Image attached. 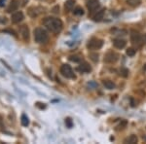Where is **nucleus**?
<instances>
[{"label": "nucleus", "mask_w": 146, "mask_h": 144, "mask_svg": "<svg viewBox=\"0 0 146 144\" xmlns=\"http://www.w3.org/2000/svg\"><path fill=\"white\" fill-rule=\"evenodd\" d=\"M90 58H91V60H94L95 62H96V61L98 60V54H90Z\"/></svg>", "instance_id": "obj_23"}, {"label": "nucleus", "mask_w": 146, "mask_h": 144, "mask_svg": "<svg viewBox=\"0 0 146 144\" xmlns=\"http://www.w3.org/2000/svg\"><path fill=\"white\" fill-rule=\"evenodd\" d=\"M119 60V55L114 51H109L105 54L104 61L106 63H115Z\"/></svg>", "instance_id": "obj_6"}, {"label": "nucleus", "mask_w": 146, "mask_h": 144, "mask_svg": "<svg viewBox=\"0 0 146 144\" xmlns=\"http://www.w3.org/2000/svg\"><path fill=\"white\" fill-rule=\"evenodd\" d=\"M120 74H121L123 77H128L129 70L127 69V68H125V67H122L121 69H120Z\"/></svg>", "instance_id": "obj_21"}, {"label": "nucleus", "mask_w": 146, "mask_h": 144, "mask_svg": "<svg viewBox=\"0 0 146 144\" xmlns=\"http://www.w3.org/2000/svg\"><path fill=\"white\" fill-rule=\"evenodd\" d=\"M77 70L81 73H88L92 71V67L88 62H81L79 66L77 67Z\"/></svg>", "instance_id": "obj_10"}, {"label": "nucleus", "mask_w": 146, "mask_h": 144, "mask_svg": "<svg viewBox=\"0 0 146 144\" xmlns=\"http://www.w3.org/2000/svg\"><path fill=\"white\" fill-rule=\"evenodd\" d=\"M127 3L131 7H137L141 3V0H127Z\"/></svg>", "instance_id": "obj_18"}, {"label": "nucleus", "mask_w": 146, "mask_h": 144, "mask_svg": "<svg viewBox=\"0 0 146 144\" xmlns=\"http://www.w3.org/2000/svg\"><path fill=\"white\" fill-rule=\"evenodd\" d=\"M126 54L129 56H133L136 54V50H135V48H129V49H127Z\"/></svg>", "instance_id": "obj_19"}, {"label": "nucleus", "mask_w": 146, "mask_h": 144, "mask_svg": "<svg viewBox=\"0 0 146 144\" xmlns=\"http://www.w3.org/2000/svg\"><path fill=\"white\" fill-rule=\"evenodd\" d=\"M43 25L53 33H58L62 29L63 23L62 20L54 17H47L43 20Z\"/></svg>", "instance_id": "obj_1"}, {"label": "nucleus", "mask_w": 146, "mask_h": 144, "mask_svg": "<svg viewBox=\"0 0 146 144\" xmlns=\"http://www.w3.org/2000/svg\"><path fill=\"white\" fill-rule=\"evenodd\" d=\"M143 41L146 43V34H144V36H143Z\"/></svg>", "instance_id": "obj_30"}, {"label": "nucleus", "mask_w": 146, "mask_h": 144, "mask_svg": "<svg viewBox=\"0 0 146 144\" xmlns=\"http://www.w3.org/2000/svg\"><path fill=\"white\" fill-rule=\"evenodd\" d=\"M74 14L78 16H83L84 15L83 8H82V7H76V8L74 9Z\"/></svg>", "instance_id": "obj_20"}, {"label": "nucleus", "mask_w": 146, "mask_h": 144, "mask_svg": "<svg viewBox=\"0 0 146 144\" xmlns=\"http://www.w3.org/2000/svg\"><path fill=\"white\" fill-rule=\"evenodd\" d=\"M137 141H138L137 136L135 135V134H133V135L129 136L128 138L125 139L124 142L125 143H129V144H135V143H137Z\"/></svg>", "instance_id": "obj_15"}, {"label": "nucleus", "mask_w": 146, "mask_h": 144, "mask_svg": "<svg viewBox=\"0 0 146 144\" xmlns=\"http://www.w3.org/2000/svg\"><path fill=\"white\" fill-rule=\"evenodd\" d=\"M2 31H3V32H9V33H11L12 35H14L15 37H18L17 36V33H16V32L14 31L13 29H5V30H2Z\"/></svg>", "instance_id": "obj_26"}, {"label": "nucleus", "mask_w": 146, "mask_h": 144, "mask_svg": "<svg viewBox=\"0 0 146 144\" xmlns=\"http://www.w3.org/2000/svg\"><path fill=\"white\" fill-rule=\"evenodd\" d=\"M36 107H38L39 109H45L46 108V105H45V103H41V102H37L36 104Z\"/></svg>", "instance_id": "obj_25"}, {"label": "nucleus", "mask_w": 146, "mask_h": 144, "mask_svg": "<svg viewBox=\"0 0 146 144\" xmlns=\"http://www.w3.org/2000/svg\"><path fill=\"white\" fill-rule=\"evenodd\" d=\"M74 4H75V0H67L64 4V9H65V12H70L72 11L73 7H74Z\"/></svg>", "instance_id": "obj_14"}, {"label": "nucleus", "mask_w": 146, "mask_h": 144, "mask_svg": "<svg viewBox=\"0 0 146 144\" xmlns=\"http://www.w3.org/2000/svg\"><path fill=\"white\" fill-rule=\"evenodd\" d=\"M11 20H12V23H19L20 22H22L23 20V12L17 11V12H15V13H13L11 16Z\"/></svg>", "instance_id": "obj_9"}, {"label": "nucleus", "mask_w": 146, "mask_h": 144, "mask_svg": "<svg viewBox=\"0 0 146 144\" xmlns=\"http://www.w3.org/2000/svg\"><path fill=\"white\" fill-rule=\"evenodd\" d=\"M20 33H21L22 38L25 40V42L29 41V36H30L29 35V28H28L27 25H23L20 27Z\"/></svg>", "instance_id": "obj_7"}, {"label": "nucleus", "mask_w": 146, "mask_h": 144, "mask_svg": "<svg viewBox=\"0 0 146 144\" xmlns=\"http://www.w3.org/2000/svg\"><path fill=\"white\" fill-rule=\"evenodd\" d=\"M69 60L74 61V62H79L80 58H78L77 56H69Z\"/></svg>", "instance_id": "obj_24"}, {"label": "nucleus", "mask_w": 146, "mask_h": 144, "mask_svg": "<svg viewBox=\"0 0 146 144\" xmlns=\"http://www.w3.org/2000/svg\"><path fill=\"white\" fill-rule=\"evenodd\" d=\"M6 4V0H0V7H4Z\"/></svg>", "instance_id": "obj_27"}, {"label": "nucleus", "mask_w": 146, "mask_h": 144, "mask_svg": "<svg viewBox=\"0 0 146 144\" xmlns=\"http://www.w3.org/2000/svg\"><path fill=\"white\" fill-rule=\"evenodd\" d=\"M65 125H66L67 127H72V126H73L72 120L70 119V118H66V119H65Z\"/></svg>", "instance_id": "obj_22"}, {"label": "nucleus", "mask_w": 146, "mask_h": 144, "mask_svg": "<svg viewBox=\"0 0 146 144\" xmlns=\"http://www.w3.org/2000/svg\"><path fill=\"white\" fill-rule=\"evenodd\" d=\"M127 42L123 39H115L113 40V45H114L115 48L117 49H123L126 47Z\"/></svg>", "instance_id": "obj_12"}, {"label": "nucleus", "mask_w": 146, "mask_h": 144, "mask_svg": "<svg viewBox=\"0 0 146 144\" xmlns=\"http://www.w3.org/2000/svg\"><path fill=\"white\" fill-rule=\"evenodd\" d=\"M87 7L90 13H93L94 11H96V9L100 7V1L98 0H88L87 2Z\"/></svg>", "instance_id": "obj_8"}, {"label": "nucleus", "mask_w": 146, "mask_h": 144, "mask_svg": "<svg viewBox=\"0 0 146 144\" xmlns=\"http://www.w3.org/2000/svg\"><path fill=\"white\" fill-rule=\"evenodd\" d=\"M60 73L67 79H76V75L69 64H62L60 67Z\"/></svg>", "instance_id": "obj_3"}, {"label": "nucleus", "mask_w": 146, "mask_h": 144, "mask_svg": "<svg viewBox=\"0 0 146 144\" xmlns=\"http://www.w3.org/2000/svg\"><path fill=\"white\" fill-rule=\"evenodd\" d=\"M104 13H105L104 9H101L100 11H98V13L94 16V18H93L94 21H95V22H100V21L103 19V17H104Z\"/></svg>", "instance_id": "obj_13"}, {"label": "nucleus", "mask_w": 146, "mask_h": 144, "mask_svg": "<svg viewBox=\"0 0 146 144\" xmlns=\"http://www.w3.org/2000/svg\"><path fill=\"white\" fill-rule=\"evenodd\" d=\"M34 34V40L37 43H46L49 39V34L44 28L41 27H37L34 29L33 31Z\"/></svg>", "instance_id": "obj_2"}, {"label": "nucleus", "mask_w": 146, "mask_h": 144, "mask_svg": "<svg viewBox=\"0 0 146 144\" xmlns=\"http://www.w3.org/2000/svg\"><path fill=\"white\" fill-rule=\"evenodd\" d=\"M143 41V37L138 33L135 30H131V42L133 45L135 46H140Z\"/></svg>", "instance_id": "obj_5"}, {"label": "nucleus", "mask_w": 146, "mask_h": 144, "mask_svg": "<svg viewBox=\"0 0 146 144\" xmlns=\"http://www.w3.org/2000/svg\"><path fill=\"white\" fill-rule=\"evenodd\" d=\"M123 125H124V126H126V125H127V122L125 121ZM123 127V126H122V125H120V126H119V127H120V129H124V127Z\"/></svg>", "instance_id": "obj_29"}, {"label": "nucleus", "mask_w": 146, "mask_h": 144, "mask_svg": "<svg viewBox=\"0 0 146 144\" xmlns=\"http://www.w3.org/2000/svg\"><path fill=\"white\" fill-rule=\"evenodd\" d=\"M102 84H103V86L108 90H113V89H115V87H116L115 84L113 83L112 81H110V80H104V81H102Z\"/></svg>", "instance_id": "obj_16"}, {"label": "nucleus", "mask_w": 146, "mask_h": 144, "mask_svg": "<svg viewBox=\"0 0 146 144\" xmlns=\"http://www.w3.org/2000/svg\"><path fill=\"white\" fill-rule=\"evenodd\" d=\"M2 126V124H1V118H0V127Z\"/></svg>", "instance_id": "obj_31"}, {"label": "nucleus", "mask_w": 146, "mask_h": 144, "mask_svg": "<svg viewBox=\"0 0 146 144\" xmlns=\"http://www.w3.org/2000/svg\"><path fill=\"white\" fill-rule=\"evenodd\" d=\"M19 5H20V1H19V0H12L8 9H7V12H8V13H12V12L17 11L19 8Z\"/></svg>", "instance_id": "obj_11"}, {"label": "nucleus", "mask_w": 146, "mask_h": 144, "mask_svg": "<svg viewBox=\"0 0 146 144\" xmlns=\"http://www.w3.org/2000/svg\"><path fill=\"white\" fill-rule=\"evenodd\" d=\"M103 46V41L100 38H91L89 40L88 44H87V47H88L89 50L92 51H96V50H100L101 49V47Z\"/></svg>", "instance_id": "obj_4"}, {"label": "nucleus", "mask_w": 146, "mask_h": 144, "mask_svg": "<svg viewBox=\"0 0 146 144\" xmlns=\"http://www.w3.org/2000/svg\"><path fill=\"white\" fill-rule=\"evenodd\" d=\"M56 10H60V7H58V6H56V8H54L53 12H54V13H58V12H60V11H56Z\"/></svg>", "instance_id": "obj_28"}, {"label": "nucleus", "mask_w": 146, "mask_h": 144, "mask_svg": "<svg viewBox=\"0 0 146 144\" xmlns=\"http://www.w3.org/2000/svg\"><path fill=\"white\" fill-rule=\"evenodd\" d=\"M21 123H22V125L23 127H27L28 125H29V119H28V117L27 115H22V118H21Z\"/></svg>", "instance_id": "obj_17"}]
</instances>
